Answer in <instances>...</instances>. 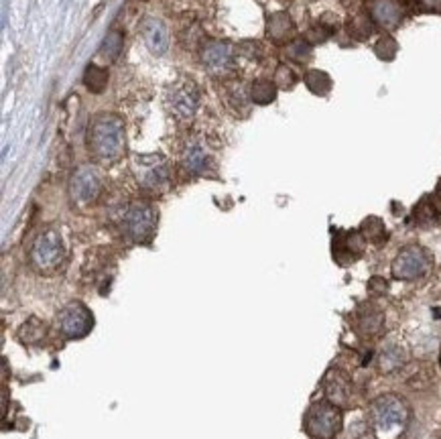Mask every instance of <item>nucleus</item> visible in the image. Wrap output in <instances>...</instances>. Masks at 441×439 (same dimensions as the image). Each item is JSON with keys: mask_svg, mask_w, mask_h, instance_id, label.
<instances>
[{"mask_svg": "<svg viewBox=\"0 0 441 439\" xmlns=\"http://www.w3.org/2000/svg\"><path fill=\"white\" fill-rule=\"evenodd\" d=\"M88 149L96 161L106 165L116 163L127 151L125 120L112 112L94 116L88 129Z\"/></svg>", "mask_w": 441, "mask_h": 439, "instance_id": "obj_1", "label": "nucleus"}, {"mask_svg": "<svg viewBox=\"0 0 441 439\" xmlns=\"http://www.w3.org/2000/svg\"><path fill=\"white\" fill-rule=\"evenodd\" d=\"M409 421V407L396 395H383L370 407V423L383 439L396 438Z\"/></svg>", "mask_w": 441, "mask_h": 439, "instance_id": "obj_2", "label": "nucleus"}, {"mask_svg": "<svg viewBox=\"0 0 441 439\" xmlns=\"http://www.w3.org/2000/svg\"><path fill=\"white\" fill-rule=\"evenodd\" d=\"M65 260V245L63 236L55 228L41 230L29 248V263L37 273H55Z\"/></svg>", "mask_w": 441, "mask_h": 439, "instance_id": "obj_3", "label": "nucleus"}, {"mask_svg": "<svg viewBox=\"0 0 441 439\" xmlns=\"http://www.w3.org/2000/svg\"><path fill=\"white\" fill-rule=\"evenodd\" d=\"M159 212L151 201H132L122 216V232L134 245H149L157 232Z\"/></svg>", "mask_w": 441, "mask_h": 439, "instance_id": "obj_4", "label": "nucleus"}, {"mask_svg": "<svg viewBox=\"0 0 441 439\" xmlns=\"http://www.w3.org/2000/svg\"><path fill=\"white\" fill-rule=\"evenodd\" d=\"M134 175L138 185L149 193H163L169 183H171V167L169 161L159 155V153H149V155H136L134 157Z\"/></svg>", "mask_w": 441, "mask_h": 439, "instance_id": "obj_5", "label": "nucleus"}, {"mask_svg": "<svg viewBox=\"0 0 441 439\" xmlns=\"http://www.w3.org/2000/svg\"><path fill=\"white\" fill-rule=\"evenodd\" d=\"M200 100H202V94L198 83L187 78L173 82L165 90V108L175 120H182V122L191 120L198 114Z\"/></svg>", "mask_w": 441, "mask_h": 439, "instance_id": "obj_6", "label": "nucleus"}, {"mask_svg": "<svg viewBox=\"0 0 441 439\" xmlns=\"http://www.w3.org/2000/svg\"><path fill=\"white\" fill-rule=\"evenodd\" d=\"M342 423L344 417L339 407L330 401L313 403L303 419L305 433L312 439H334L342 431Z\"/></svg>", "mask_w": 441, "mask_h": 439, "instance_id": "obj_7", "label": "nucleus"}, {"mask_svg": "<svg viewBox=\"0 0 441 439\" xmlns=\"http://www.w3.org/2000/svg\"><path fill=\"white\" fill-rule=\"evenodd\" d=\"M431 267H433V258L429 250L419 245H411L399 250V254L392 260L390 273L399 281H417L429 273Z\"/></svg>", "mask_w": 441, "mask_h": 439, "instance_id": "obj_8", "label": "nucleus"}, {"mask_svg": "<svg viewBox=\"0 0 441 439\" xmlns=\"http://www.w3.org/2000/svg\"><path fill=\"white\" fill-rule=\"evenodd\" d=\"M55 328L65 340H79L92 331L94 315L88 309V305H83L81 301H70L57 313Z\"/></svg>", "mask_w": 441, "mask_h": 439, "instance_id": "obj_9", "label": "nucleus"}, {"mask_svg": "<svg viewBox=\"0 0 441 439\" xmlns=\"http://www.w3.org/2000/svg\"><path fill=\"white\" fill-rule=\"evenodd\" d=\"M102 193V175L94 165H81L74 171L70 179V197L72 201L86 208L92 206Z\"/></svg>", "mask_w": 441, "mask_h": 439, "instance_id": "obj_10", "label": "nucleus"}, {"mask_svg": "<svg viewBox=\"0 0 441 439\" xmlns=\"http://www.w3.org/2000/svg\"><path fill=\"white\" fill-rule=\"evenodd\" d=\"M236 51L226 41H209L202 49L204 69L211 78H230L236 67Z\"/></svg>", "mask_w": 441, "mask_h": 439, "instance_id": "obj_11", "label": "nucleus"}, {"mask_svg": "<svg viewBox=\"0 0 441 439\" xmlns=\"http://www.w3.org/2000/svg\"><path fill=\"white\" fill-rule=\"evenodd\" d=\"M182 165L189 175H206L211 167V153L206 140L200 137L189 138L182 149Z\"/></svg>", "mask_w": 441, "mask_h": 439, "instance_id": "obj_12", "label": "nucleus"}, {"mask_svg": "<svg viewBox=\"0 0 441 439\" xmlns=\"http://www.w3.org/2000/svg\"><path fill=\"white\" fill-rule=\"evenodd\" d=\"M364 247H366V240L360 234V230L339 232L334 238V258L339 265H350L362 256Z\"/></svg>", "mask_w": 441, "mask_h": 439, "instance_id": "obj_13", "label": "nucleus"}, {"mask_svg": "<svg viewBox=\"0 0 441 439\" xmlns=\"http://www.w3.org/2000/svg\"><path fill=\"white\" fill-rule=\"evenodd\" d=\"M385 328V313L374 303H362L354 311V329L362 338H374Z\"/></svg>", "mask_w": 441, "mask_h": 439, "instance_id": "obj_14", "label": "nucleus"}, {"mask_svg": "<svg viewBox=\"0 0 441 439\" xmlns=\"http://www.w3.org/2000/svg\"><path fill=\"white\" fill-rule=\"evenodd\" d=\"M368 17L378 27L394 28L403 21V6L399 0H372Z\"/></svg>", "mask_w": 441, "mask_h": 439, "instance_id": "obj_15", "label": "nucleus"}, {"mask_svg": "<svg viewBox=\"0 0 441 439\" xmlns=\"http://www.w3.org/2000/svg\"><path fill=\"white\" fill-rule=\"evenodd\" d=\"M143 41L147 45V49L153 55H165L169 49V33L167 27L163 25V21L159 19H145L143 21Z\"/></svg>", "mask_w": 441, "mask_h": 439, "instance_id": "obj_16", "label": "nucleus"}, {"mask_svg": "<svg viewBox=\"0 0 441 439\" xmlns=\"http://www.w3.org/2000/svg\"><path fill=\"white\" fill-rule=\"evenodd\" d=\"M323 390H326V401L334 403L337 407L348 405L350 395H352L350 381H348V376H346L342 370H330V372L326 374Z\"/></svg>", "mask_w": 441, "mask_h": 439, "instance_id": "obj_17", "label": "nucleus"}, {"mask_svg": "<svg viewBox=\"0 0 441 439\" xmlns=\"http://www.w3.org/2000/svg\"><path fill=\"white\" fill-rule=\"evenodd\" d=\"M266 35L273 43H287L295 35V25L287 13H275L266 21Z\"/></svg>", "mask_w": 441, "mask_h": 439, "instance_id": "obj_18", "label": "nucleus"}, {"mask_svg": "<svg viewBox=\"0 0 441 439\" xmlns=\"http://www.w3.org/2000/svg\"><path fill=\"white\" fill-rule=\"evenodd\" d=\"M360 234H362L366 242H372V245H383L389 238L385 222L376 218V216H370V218L364 220L362 226H360Z\"/></svg>", "mask_w": 441, "mask_h": 439, "instance_id": "obj_19", "label": "nucleus"}, {"mask_svg": "<svg viewBox=\"0 0 441 439\" xmlns=\"http://www.w3.org/2000/svg\"><path fill=\"white\" fill-rule=\"evenodd\" d=\"M224 100L230 106V110L238 112V110H246V104L250 100V92L244 90V85L238 82H226L224 83Z\"/></svg>", "mask_w": 441, "mask_h": 439, "instance_id": "obj_20", "label": "nucleus"}, {"mask_svg": "<svg viewBox=\"0 0 441 439\" xmlns=\"http://www.w3.org/2000/svg\"><path fill=\"white\" fill-rule=\"evenodd\" d=\"M413 218L417 226H433L440 222V206L433 201V197H425L421 204H417L413 210Z\"/></svg>", "mask_w": 441, "mask_h": 439, "instance_id": "obj_21", "label": "nucleus"}, {"mask_svg": "<svg viewBox=\"0 0 441 439\" xmlns=\"http://www.w3.org/2000/svg\"><path fill=\"white\" fill-rule=\"evenodd\" d=\"M277 98V83L266 80V78H260L257 82L250 85V100L255 104H260V106H266L271 102H275Z\"/></svg>", "mask_w": 441, "mask_h": 439, "instance_id": "obj_22", "label": "nucleus"}, {"mask_svg": "<svg viewBox=\"0 0 441 439\" xmlns=\"http://www.w3.org/2000/svg\"><path fill=\"white\" fill-rule=\"evenodd\" d=\"M83 83L86 88L92 92V94H102L108 85V69L92 63L86 67V74H83Z\"/></svg>", "mask_w": 441, "mask_h": 439, "instance_id": "obj_23", "label": "nucleus"}, {"mask_svg": "<svg viewBox=\"0 0 441 439\" xmlns=\"http://www.w3.org/2000/svg\"><path fill=\"white\" fill-rule=\"evenodd\" d=\"M305 85L315 96H328L332 90V78L321 69H310L305 74Z\"/></svg>", "mask_w": 441, "mask_h": 439, "instance_id": "obj_24", "label": "nucleus"}, {"mask_svg": "<svg viewBox=\"0 0 441 439\" xmlns=\"http://www.w3.org/2000/svg\"><path fill=\"white\" fill-rule=\"evenodd\" d=\"M19 338H21L25 344H35V342H39L41 338H45V324H41L39 320L31 317L25 326L21 328V331H19Z\"/></svg>", "mask_w": 441, "mask_h": 439, "instance_id": "obj_25", "label": "nucleus"}, {"mask_svg": "<svg viewBox=\"0 0 441 439\" xmlns=\"http://www.w3.org/2000/svg\"><path fill=\"white\" fill-rule=\"evenodd\" d=\"M374 53L378 59H383V61H392L396 53H399V45H396V41L389 37V35H385V37H380L378 41H376V45H374Z\"/></svg>", "mask_w": 441, "mask_h": 439, "instance_id": "obj_26", "label": "nucleus"}, {"mask_svg": "<svg viewBox=\"0 0 441 439\" xmlns=\"http://www.w3.org/2000/svg\"><path fill=\"white\" fill-rule=\"evenodd\" d=\"M403 360H405L403 350L396 348V346H389V348L380 354V370H383V372H390V370L399 368V366L403 364Z\"/></svg>", "mask_w": 441, "mask_h": 439, "instance_id": "obj_27", "label": "nucleus"}, {"mask_svg": "<svg viewBox=\"0 0 441 439\" xmlns=\"http://www.w3.org/2000/svg\"><path fill=\"white\" fill-rule=\"evenodd\" d=\"M287 57L295 63H305L312 57V43L310 41H293L287 47Z\"/></svg>", "mask_w": 441, "mask_h": 439, "instance_id": "obj_28", "label": "nucleus"}, {"mask_svg": "<svg viewBox=\"0 0 441 439\" xmlns=\"http://www.w3.org/2000/svg\"><path fill=\"white\" fill-rule=\"evenodd\" d=\"M122 43H125V37L120 31H110L108 37L104 39V45H102V55H106L108 59H116L118 53L122 51Z\"/></svg>", "mask_w": 441, "mask_h": 439, "instance_id": "obj_29", "label": "nucleus"}, {"mask_svg": "<svg viewBox=\"0 0 441 439\" xmlns=\"http://www.w3.org/2000/svg\"><path fill=\"white\" fill-rule=\"evenodd\" d=\"M273 82L277 83V88H281V90H293L295 83H297V74L287 63H281L275 69V80Z\"/></svg>", "mask_w": 441, "mask_h": 439, "instance_id": "obj_30", "label": "nucleus"}, {"mask_svg": "<svg viewBox=\"0 0 441 439\" xmlns=\"http://www.w3.org/2000/svg\"><path fill=\"white\" fill-rule=\"evenodd\" d=\"M372 19L370 17H364V15H358L356 19H352V23H350V33L358 39V41H364V39H368L370 37V33H372Z\"/></svg>", "mask_w": 441, "mask_h": 439, "instance_id": "obj_31", "label": "nucleus"}, {"mask_svg": "<svg viewBox=\"0 0 441 439\" xmlns=\"http://www.w3.org/2000/svg\"><path fill=\"white\" fill-rule=\"evenodd\" d=\"M370 291H374V293H385V291H387V281H383L380 276H374V279L370 281Z\"/></svg>", "mask_w": 441, "mask_h": 439, "instance_id": "obj_32", "label": "nucleus"}, {"mask_svg": "<svg viewBox=\"0 0 441 439\" xmlns=\"http://www.w3.org/2000/svg\"><path fill=\"white\" fill-rule=\"evenodd\" d=\"M419 2L427 10H441V0H419Z\"/></svg>", "mask_w": 441, "mask_h": 439, "instance_id": "obj_33", "label": "nucleus"}, {"mask_svg": "<svg viewBox=\"0 0 441 439\" xmlns=\"http://www.w3.org/2000/svg\"><path fill=\"white\" fill-rule=\"evenodd\" d=\"M438 197H440V199H441V188H440V192H438Z\"/></svg>", "mask_w": 441, "mask_h": 439, "instance_id": "obj_34", "label": "nucleus"}, {"mask_svg": "<svg viewBox=\"0 0 441 439\" xmlns=\"http://www.w3.org/2000/svg\"><path fill=\"white\" fill-rule=\"evenodd\" d=\"M440 364H441V356H440Z\"/></svg>", "mask_w": 441, "mask_h": 439, "instance_id": "obj_35", "label": "nucleus"}]
</instances>
